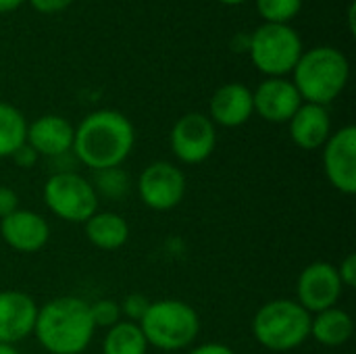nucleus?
Returning <instances> with one entry per match:
<instances>
[{
  "label": "nucleus",
  "mask_w": 356,
  "mask_h": 354,
  "mask_svg": "<svg viewBox=\"0 0 356 354\" xmlns=\"http://www.w3.org/2000/svg\"><path fill=\"white\" fill-rule=\"evenodd\" d=\"M90 315L94 321V328H102V330H111L113 325H117L119 321H123L121 315V307L117 300L113 298H100L96 303L90 305Z\"/></svg>",
  "instance_id": "24"
},
{
  "label": "nucleus",
  "mask_w": 356,
  "mask_h": 354,
  "mask_svg": "<svg viewBox=\"0 0 356 354\" xmlns=\"http://www.w3.org/2000/svg\"><path fill=\"white\" fill-rule=\"evenodd\" d=\"M138 325L148 346L167 354L190 348L200 334V317L196 309L179 298L152 300Z\"/></svg>",
  "instance_id": "4"
},
{
  "label": "nucleus",
  "mask_w": 356,
  "mask_h": 354,
  "mask_svg": "<svg viewBox=\"0 0 356 354\" xmlns=\"http://www.w3.org/2000/svg\"><path fill=\"white\" fill-rule=\"evenodd\" d=\"M27 2L42 15H56L73 4V0H27Z\"/></svg>",
  "instance_id": "28"
},
{
  "label": "nucleus",
  "mask_w": 356,
  "mask_h": 354,
  "mask_svg": "<svg viewBox=\"0 0 356 354\" xmlns=\"http://www.w3.org/2000/svg\"><path fill=\"white\" fill-rule=\"evenodd\" d=\"M86 238L92 246L98 250H119L127 244L129 240V225L123 219V215L115 211H96L86 223Z\"/></svg>",
  "instance_id": "18"
},
{
  "label": "nucleus",
  "mask_w": 356,
  "mask_h": 354,
  "mask_svg": "<svg viewBox=\"0 0 356 354\" xmlns=\"http://www.w3.org/2000/svg\"><path fill=\"white\" fill-rule=\"evenodd\" d=\"M292 142L302 150H319L332 136V117L327 106L302 102L288 121Z\"/></svg>",
  "instance_id": "17"
},
{
  "label": "nucleus",
  "mask_w": 356,
  "mask_h": 354,
  "mask_svg": "<svg viewBox=\"0 0 356 354\" xmlns=\"http://www.w3.org/2000/svg\"><path fill=\"white\" fill-rule=\"evenodd\" d=\"M23 2H27V0H0V15L17 10Z\"/></svg>",
  "instance_id": "31"
},
{
  "label": "nucleus",
  "mask_w": 356,
  "mask_h": 354,
  "mask_svg": "<svg viewBox=\"0 0 356 354\" xmlns=\"http://www.w3.org/2000/svg\"><path fill=\"white\" fill-rule=\"evenodd\" d=\"M344 294V286L338 275V267L327 261H315L307 265L296 282V303L311 315L338 307Z\"/></svg>",
  "instance_id": "10"
},
{
  "label": "nucleus",
  "mask_w": 356,
  "mask_h": 354,
  "mask_svg": "<svg viewBox=\"0 0 356 354\" xmlns=\"http://www.w3.org/2000/svg\"><path fill=\"white\" fill-rule=\"evenodd\" d=\"M355 334V319L340 307L315 313L311 317V338L325 348L344 346Z\"/></svg>",
  "instance_id": "19"
},
{
  "label": "nucleus",
  "mask_w": 356,
  "mask_h": 354,
  "mask_svg": "<svg viewBox=\"0 0 356 354\" xmlns=\"http://www.w3.org/2000/svg\"><path fill=\"white\" fill-rule=\"evenodd\" d=\"M92 186H94L96 194H102L108 198H121L129 192V179L119 167L106 169V171H96V182Z\"/></svg>",
  "instance_id": "23"
},
{
  "label": "nucleus",
  "mask_w": 356,
  "mask_h": 354,
  "mask_svg": "<svg viewBox=\"0 0 356 354\" xmlns=\"http://www.w3.org/2000/svg\"><path fill=\"white\" fill-rule=\"evenodd\" d=\"M254 115L252 90L244 83L232 81L215 90L209 102V119L221 127H240Z\"/></svg>",
  "instance_id": "16"
},
{
  "label": "nucleus",
  "mask_w": 356,
  "mask_h": 354,
  "mask_svg": "<svg viewBox=\"0 0 356 354\" xmlns=\"http://www.w3.org/2000/svg\"><path fill=\"white\" fill-rule=\"evenodd\" d=\"M38 303L21 290L0 292V344H19L33 336Z\"/></svg>",
  "instance_id": "14"
},
{
  "label": "nucleus",
  "mask_w": 356,
  "mask_h": 354,
  "mask_svg": "<svg viewBox=\"0 0 356 354\" xmlns=\"http://www.w3.org/2000/svg\"><path fill=\"white\" fill-rule=\"evenodd\" d=\"M323 171L327 182L346 196L356 192V127L344 125L332 131L323 144Z\"/></svg>",
  "instance_id": "11"
},
{
  "label": "nucleus",
  "mask_w": 356,
  "mask_h": 354,
  "mask_svg": "<svg viewBox=\"0 0 356 354\" xmlns=\"http://www.w3.org/2000/svg\"><path fill=\"white\" fill-rule=\"evenodd\" d=\"M169 146L179 163L200 165L215 152L217 127L204 113H186L171 127Z\"/></svg>",
  "instance_id": "9"
},
{
  "label": "nucleus",
  "mask_w": 356,
  "mask_h": 354,
  "mask_svg": "<svg viewBox=\"0 0 356 354\" xmlns=\"http://www.w3.org/2000/svg\"><path fill=\"white\" fill-rule=\"evenodd\" d=\"M44 202L52 215L67 223H86L98 211V194L88 177L60 169L44 184Z\"/></svg>",
  "instance_id": "7"
},
{
  "label": "nucleus",
  "mask_w": 356,
  "mask_h": 354,
  "mask_svg": "<svg viewBox=\"0 0 356 354\" xmlns=\"http://www.w3.org/2000/svg\"><path fill=\"white\" fill-rule=\"evenodd\" d=\"M17 209H19V196H17V192L13 188H8V186H0V219L8 217Z\"/></svg>",
  "instance_id": "27"
},
{
  "label": "nucleus",
  "mask_w": 356,
  "mask_h": 354,
  "mask_svg": "<svg viewBox=\"0 0 356 354\" xmlns=\"http://www.w3.org/2000/svg\"><path fill=\"white\" fill-rule=\"evenodd\" d=\"M134 144V123L115 108H100L79 121L71 150L83 167L106 171L121 167L131 154Z\"/></svg>",
  "instance_id": "1"
},
{
  "label": "nucleus",
  "mask_w": 356,
  "mask_h": 354,
  "mask_svg": "<svg viewBox=\"0 0 356 354\" xmlns=\"http://www.w3.org/2000/svg\"><path fill=\"white\" fill-rule=\"evenodd\" d=\"M75 127L69 119L60 115H42L35 121L27 123L25 144L31 146L38 156L60 159L73 148Z\"/></svg>",
  "instance_id": "15"
},
{
  "label": "nucleus",
  "mask_w": 356,
  "mask_h": 354,
  "mask_svg": "<svg viewBox=\"0 0 356 354\" xmlns=\"http://www.w3.org/2000/svg\"><path fill=\"white\" fill-rule=\"evenodd\" d=\"M27 136V121L23 113L0 100V159H10L23 144Z\"/></svg>",
  "instance_id": "21"
},
{
  "label": "nucleus",
  "mask_w": 356,
  "mask_h": 354,
  "mask_svg": "<svg viewBox=\"0 0 356 354\" xmlns=\"http://www.w3.org/2000/svg\"><path fill=\"white\" fill-rule=\"evenodd\" d=\"M246 48L252 65L267 77L290 75L305 52L298 31L282 23H263L257 27Z\"/></svg>",
  "instance_id": "6"
},
{
  "label": "nucleus",
  "mask_w": 356,
  "mask_h": 354,
  "mask_svg": "<svg viewBox=\"0 0 356 354\" xmlns=\"http://www.w3.org/2000/svg\"><path fill=\"white\" fill-rule=\"evenodd\" d=\"M188 354H236V351L221 342H207V344L194 346Z\"/></svg>",
  "instance_id": "30"
},
{
  "label": "nucleus",
  "mask_w": 356,
  "mask_h": 354,
  "mask_svg": "<svg viewBox=\"0 0 356 354\" xmlns=\"http://www.w3.org/2000/svg\"><path fill=\"white\" fill-rule=\"evenodd\" d=\"M90 303L77 296H58L38 309L33 336L48 354H81L94 338Z\"/></svg>",
  "instance_id": "2"
},
{
  "label": "nucleus",
  "mask_w": 356,
  "mask_h": 354,
  "mask_svg": "<svg viewBox=\"0 0 356 354\" xmlns=\"http://www.w3.org/2000/svg\"><path fill=\"white\" fill-rule=\"evenodd\" d=\"M148 348L140 325L125 319L106 330L102 340V354H148Z\"/></svg>",
  "instance_id": "20"
},
{
  "label": "nucleus",
  "mask_w": 356,
  "mask_h": 354,
  "mask_svg": "<svg viewBox=\"0 0 356 354\" xmlns=\"http://www.w3.org/2000/svg\"><path fill=\"white\" fill-rule=\"evenodd\" d=\"M254 113L267 123H288L300 108L302 98L288 77H267L252 90Z\"/></svg>",
  "instance_id": "12"
},
{
  "label": "nucleus",
  "mask_w": 356,
  "mask_h": 354,
  "mask_svg": "<svg viewBox=\"0 0 356 354\" xmlns=\"http://www.w3.org/2000/svg\"><path fill=\"white\" fill-rule=\"evenodd\" d=\"M188 179L186 173L169 163V161H154L150 163L138 179V194L144 207L156 213L173 211L186 198Z\"/></svg>",
  "instance_id": "8"
},
{
  "label": "nucleus",
  "mask_w": 356,
  "mask_h": 354,
  "mask_svg": "<svg viewBox=\"0 0 356 354\" xmlns=\"http://www.w3.org/2000/svg\"><path fill=\"white\" fill-rule=\"evenodd\" d=\"M10 159L15 161V165H17V167H21V169H31V167L38 163V159H40V156H38V152H35L31 146L23 144V146H21V148L10 156Z\"/></svg>",
  "instance_id": "29"
},
{
  "label": "nucleus",
  "mask_w": 356,
  "mask_h": 354,
  "mask_svg": "<svg viewBox=\"0 0 356 354\" xmlns=\"http://www.w3.org/2000/svg\"><path fill=\"white\" fill-rule=\"evenodd\" d=\"M0 238L8 248L23 255H33L48 244L50 225L40 213L17 209L8 217L0 219Z\"/></svg>",
  "instance_id": "13"
},
{
  "label": "nucleus",
  "mask_w": 356,
  "mask_h": 354,
  "mask_svg": "<svg viewBox=\"0 0 356 354\" xmlns=\"http://www.w3.org/2000/svg\"><path fill=\"white\" fill-rule=\"evenodd\" d=\"M217 2L227 4V6H236V4H242V2H246V0H217Z\"/></svg>",
  "instance_id": "33"
},
{
  "label": "nucleus",
  "mask_w": 356,
  "mask_h": 354,
  "mask_svg": "<svg viewBox=\"0 0 356 354\" xmlns=\"http://www.w3.org/2000/svg\"><path fill=\"white\" fill-rule=\"evenodd\" d=\"M150 303H152V300H148L144 294H138V292L127 294V296L123 298V303H119V307H121V315L125 317V321L140 323V321H142V317L146 315V311H148Z\"/></svg>",
  "instance_id": "25"
},
{
  "label": "nucleus",
  "mask_w": 356,
  "mask_h": 354,
  "mask_svg": "<svg viewBox=\"0 0 356 354\" xmlns=\"http://www.w3.org/2000/svg\"><path fill=\"white\" fill-rule=\"evenodd\" d=\"M311 317L296 300L275 298L254 313L252 336L271 353H290L311 338Z\"/></svg>",
  "instance_id": "5"
},
{
  "label": "nucleus",
  "mask_w": 356,
  "mask_h": 354,
  "mask_svg": "<svg viewBox=\"0 0 356 354\" xmlns=\"http://www.w3.org/2000/svg\"><path fill=\"white\" fill-rule=\"evenodd\" d=\"M0 354H21L17 351V346H10V344H0Z\"/></svg>",
  "instance_id": "32"
},
{
  "label": "nucleus",
  "mask_w": 356,
  "mask_h": 354,
  "mask_svg": "<svg viewBox=\"0 0 356 354\" xmlns=\"http://www.w3.org/2000/svg\"><path fill=\"white\" fill-rule=\"evenodd\" d=\"M338 275L344 288H355L356 284V255L350 252L344 257V261L338 265Z\"/></svg>",
  "instance_id": "26"
},
{
  "label": "nucleus",
  "mask_w": 356,
  "mask_h": 354,
  "mask_svg": "<svg viewBox=\"0 0 356 354\" xmlns=\"http://www.w3.org/2000/svg\"><path fill=\"white\" fill-rule=\"evenodd\" d=\"M305 0H257V10L265 23L290 25V21L300 13Z\"/></svg>",
  "instance_id": "22"
},
{
  "label": "nucleus",
  "mask_w": 356,
  "mask_h": 354,
  "mask_svg": "<svg viewBox=\"0 0 356 354\" xmlns=\"http://www.w3.org/2000/svg\"><path fill=\"white\" fill-rule=\"evenodd\" d=\"M348 77V58L334 46H315L305 50L292 71V83L296 86L302 102L319 106L334 102L344 92Z\"/></svg>",
  "instance_id": "3"
}]
</instances>
